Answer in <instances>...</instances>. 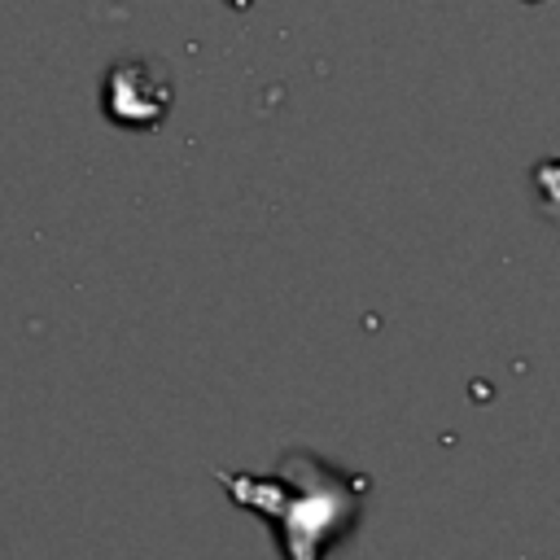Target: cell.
Here are the masks:
<instances>
[{"label": "cell", "mask_w": 560, "mask_h": 560, "mask_svg": "<svg viewBox=\"0 0 560 560\" xmlns=\"http://www.w3.org/2000/svg\"><path fill=\"white\" fill-rule=\"evenodd\" d=\"M232 503L258 512L284 560H324L332 542L354 534L359 521V499L368 490V477H350L328 468L311 451H289L280 455L271 477H236V472H214Z\"/></svg>", "instance_id": "1"}, {"label": "cell", "mask_w": 560, "mask_h": 560, "mask_svg": "<svg viewBox=\"0 0 560 560\" xmlns=\"http://www.w3.org/2000/svg\"><path fill=\"white\" fill-rule=\"evenodd\" d=\"M171 101H175L171 74L149 57L114 61L101 79V109L114 127H127V131L162 127V118L171 114Z\"/></svg>", "instance_id": "2"}]
</instances>
